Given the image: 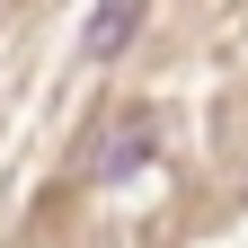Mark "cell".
<instances>
[{"instance_id": "obj_2", "label": "cell", "mask_w": 248, "mask_h": 248, "mask_svg": "<svg viewBox=\"0 0 248 248\" xmlns=\"http://www.w3.org/2000/svg\"><path fill=\"white\" fill-rule=\"evenodd\" d=\"M142 18H151V0H98L89 27H80V62H89V71H107V62L142 36Z\"/></svg>"}, {"instance_id": "obj_1", "label": "cell", "mask_w": 248, "mask_h": 248, "mask_svg": "<svg viewBox=\"0 0 248 248\" xmlns=\"http://www.w3.org/2000/svg\"><path fill=\"white\" fill-rule=\"evenodd\" d=\"M151 160H160V115H151V107H124L107 133H98V151L80 160V177L89 186H124V177H142Z\"/></svg>"}]
</instances>
